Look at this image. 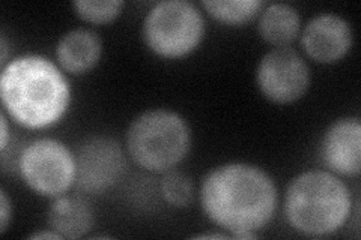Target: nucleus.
I'll list each match as a JSON object with an SVG mask.
<instances>
[{
	"label": "nucleus",
	"instance_id": "nucleus-21",
	"mask_svg": "<svg viewBox=\"0 0 361 240\" xmlns=\"http://www.w3.org/2000/svg\"><path fill=\"white\" fill-rule=\"evenodd\" d=\"M195 237L196 239H226L228 236L220 234V233H203V234H197Z\"/></svg>",
	"mask_w": 361,
	"mask_h": 240
},
{
	"label": "nucleus",
	"instance_id": "nucleus-8",
	"mask_svg": "<svg viewBox=\"0 0 361 240\" xmlns=\"http://www.w3.org/2000/svg\"><path fill=\"white\" fill-rule=\"evenodd\" d=\"M256 82L261 94L274 104H292L304 96L310 71L304 57L289 47L268 51L259 62Z\"/></svg>",
	"mask_w": 361,
	"mask_h": 240
},
{
	"label": "nucleus",
	"instance_id": "nucleus-2",
	"mask_svg": "<svg viewBox=\"0 0 361 240\" xmlns=\"http://www.w3.org/2000/svg\"><path fill=\"white\" fill-rule=\"evenodd\" d=\"M0 98L8 116L27 130L58 123L71 104V87L63 72L47 57H14L2 70Z\"/></svg>",
	"mask_w": 361,
	"mask_h": 240
},
{
	"label": "nucleus",
	"instance_id": "nucleus-19",
	"mask_svg": "<svg viewBox=\"0 0 361 240\" xmlns=\"http://www.w3.org/2000/svg\"><path fill=\"white\" fill-rule=\"evenodd\" d=\"M29 239H37V240H39V239H62L61 237V234H58L56 232H53L51 228L50 230L47 232V230H42V232H37V233H33V234H30L29 236Z\"/></svg>",
	"mask_w": 361,
	"mask_h": 240
},
{
	"label": "nucleus",
	"instance_id": "nucleus-12",
	"mask_svg": "<svg viewBox=\"0 0 361 240\" xmlns=\"http://www.w3.org/2000/svg\"><path fill=\"white\" fill-rule=\"evenodd\" d=\"M47 222L62 239L85 237L94 227V212L80 196H61L51 203Z\"/></svg>",
	"mask_w": 361,
	"mask_h": 240
},
{
	"label": "nucleus",
	"instance_id": "nucleus-13",
	"mask_svg": "<svg viewBox=\"0 0 361 240\" xmlns=\"http://www.w3.org/2000/svg\"><path fill=\"white\" fill-rule=\"evenodd\" d=\"M259 35L276 49L288 47L301 32L298 11L286 4H271L259 15Z\"/></svg>",
	"mask_w": 361,
	"mask_h": 240
},
{
	"label": "nucleus",
	"instance_id": "nucleus-16",
	"mask_svg": "<svg viewBox=\"0 0 361 240\" xmlns=\"http://www.w3.org/2000/svg\"><path fill=\"white\" fill-rule=\"evenodd\" d=\"M75 13L83 21L90 25H109L115 20L123 8V2L118 0H78L74 4Z\"/></svg>",
	"mask_w": 361,
	"mask_h": 240
},
{
	"label": "nucleus",
	"instance_id": "nucleus-11",
	"mask_svg": "<svg viewBox=\"0 0 361 240\" xmlns=\"http://www.w3.org/2000/svg\"><path fill=\"white\" fill-rule=\"evenodd\" d=\"M103 53V42L98 33L89 29L66 32L56 45V59L68 74L83 75L98 65Z\"/></svg>",
	"mask_w": 361,
	"mask_h": 240
},
{
	"label": "nucleus",
	"instance_id": "nucleus-5",
	"mask_svg": "<svg viewBox=\"0 0 361 240\" xmlns=\"http://www.w3.org/2000/svg\"><path fill=\"white\" fill-rule=\"evenodd\" d=\"M205 35V20L187 0H164L151 8L143 21L146 47L163 59L193 53Z\"/></svg>",
	"mask_w": 361,
	"mask_h": 240
},
{
	"label": "nucleus",
	"instance_id": "nucleus-17",
	"mask_svg": "<svg viewBox=\"0 0 361 240\" xmlns=\"http://www.w3.org/2000/svg\"><path fill=\"white\" fill-rule=\"evenodd\" d=\"M13 218V204H11L6 192L0 191V233H5L8 230V225Z\"/></svg>",
	"mask_w": 361,
	"mask_h": 240
},
{
	"label": "nucleus",
	"instance_id": "nucleus-9",
	"mask_svg": "<svg viewBox=\"0 0 361 240\" xmlns=\"http://www.w3.org/2000/svg\"><path fill=\"white\" fill-rule=\"evenodd\" d=\"M354 33L349 23L336 14H321L312 18L301 33L302 50L312 61L331 65L353 49Z\"/></svg>",
	"mask_w": 361,
	"mask_h": 240
},
{
	"label": "nucleus",
	"instance_id": "nucleus-6",
	"mask_svg": "<svg viewBox=\"0 0 361 240\" xmlns=\"http://www.w3.org/2000/svg\"><path fill=\"white\" fill-rule=\"evenodd\" d=\"M18 171L33 192L56 198L75 185V156L58 140L39 139L21 152Z\"/></svg>",
	"mask_w": 361,
	"mask_h": 240
},
{
	"label": "nucleus",
	"instance_id": "nucleus-14",
	"mask_svg": "<svg viewBox=\"0 0 361 240\" xmlns=\"http://www.w3.org/2000/svg\"><path fill=\"white\" fill-rule=\"evenodd\" d=\"M207 13L224 25L240 26L252 21L264 6L261 0H207L202 2Z\"/></svg>",
	"mask_w": 361,
	"mask_h": 240
},
{
	"label": "nucleus",
	"instance_id": "nucleus-3",
	"mask_svg": "<svg viewBox=\"0 0 361 240\" xmlns=\"http://www.w3.org/2000/svg\"><path fill=\"white\" fill-rule=\"evenodd\" d=\"M283 209L293 230L304 236L322 237L334 234L346 224L353 210V197L337 175L313 170L290 182Z\"/></svg>",
	"mask_w": 361,
	"mask_h": 240
},
{
	"label": "nucleus",
	"instance_id": "nucleus-1",
	"mask_svg": "<svg viewBox=\"0 0 361 240\" xmlns=\"http://www.w3.org/2000/svg\"><path fill=\"white\" fill-rule=\"evenodd\" d=\"M279 194L267 171L231 163L211 170L200 187V206L208 220L235 239H255L274 218Z\"/></svg>",
	"mask_w": 361,
	"mask_h": 240
},
{
	"label": "nucleus",
	"instance_id": "nucleus-7",
	"mask_svg": "<svg viewBox=\"0 0 361 240\" xmlns=\"http://www.w3.org/2000/svg\"><path fill=\"white\" fill-rule=\"evenodd\" d=\"M75 187L99 196L115 187L127 168L121 144L110 137H90L75 152Z\"/></svg>",
	"mask_w": 361,
	"mask_h": 240
},
{
	"label": "nucleus",
	"instance_id": "nucleus-15",
	"mask_svg": "<svg viewBox=\"0 0 361 240\" xmlns=\"http://www.w3.org/2000/svg\"><path fill=\"white\" fill-rule=\"evenodd\" d=\"M161 196L173 208H187L195 198L193 182L179 171H167L161 180Z\"/></svg>",
	"mask_w": 361,
	"mask_h": 240
},
{
	"label": "nucleus",
	"instance_id": "nucleus-10",
	"mask_svg": "<svg viewBox=\"0 0 361 240\" xmlns=\"http://www.w3.org/2000/svg\"><path fill=\"white\" fill-rule=\"evenodd\" d=\"M321 159L330 173L358 176L361 171V123L355 118L336 120L321 143Z\"/></svg>",
	"mask_w": 361,
	"mask_h": 240
},
{
	"label": "nucleus",
	"instance_id": "nucleus-18",
	"mask_svg": "<svg viewBox=\"0 0 361 240\" xmlns=\"http://www.w3.org/2000/svg\"><path fill=\"white\" fill-rule=\"evenodd\" d=\"M0 120H2V140H0V151L5 152L9 141V125H8V118L5 113L0 116Z\"/></svg>",
	"mask_w": 361,
	"mask_h": 240
},
{
	"label": "nucleus",
	"instance_id": "nucleus-20",
	"mask_svg": "<svg viewBox=\"0 0 361 240\" xmlns=\"http://www.w3.org/2000/svg\"><path fill=\"white\" fill-rule=\"evenodd\" d=\"M0 47H2V66L6 65V56H8V44H6V38L2 37L0 39Z\"/></svg>",
	"mask_w": 361,
	"mask_h": 240
},
{
	"label": "nucleus",
	"instance_id": "nucleus-4",
	"mask_svg": "<svg viewBox=\"0 0 361 240\" xmlns=\"http://www.w3.org/2000/svg\"><path fill=\"white\" fill-rule=\"evenodd\" d=\"M127 152L146 171L167 173L184 161L191 134L183 116L171 110H148L135 118L127 131Z\"/></svg>",
	"mask_w": 361,
	"mask_h": 240
}]
</instances>
